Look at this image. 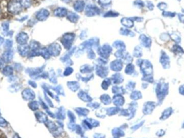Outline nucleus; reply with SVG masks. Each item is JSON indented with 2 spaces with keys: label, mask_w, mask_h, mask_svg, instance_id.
<instances>
[{
  "label": "nucleus",
  "mask_w": 184,
  "mask_h": 138,
  "mask_svg": "<svg viewBox=\"0 0 184 138\" xmlns=\"http://www.w3.org/2000/svg\"><path fill=\"white\" fill-rule=\"evenodd\" d=\"M119 14L118 13L114 12L113 11H110L107 12L106 14L104 15V17H115L118 16Z\"/></svg>",
  "instance_id": "nucleus-32"
},
{
  "label": "nucleus",
  "mask_w": 184,
  "mask_h": 138,
  "mask_svg": "<svg viewBox=\"0 0 184 138\" xmlns=\"http://www.w3.org/2000/svg\"><path fill=\"white\" fill-rule=\"evenodd\" d=\"M1 8H0V13H1Z\"/></svg>",
  "instance_id": "nucleus-53"
},
{
  "label": "nucleus",
  "mask_w": 184,
  "mask_h": 138,
  "mask_svg": "<svg viewBox=\"0 0 184 138\" xmlns=\"http://www.w3.org/2000/svg\"><path fill=\"white\" fill-rule=\"evenodd\" d=\"M172 51L176 54H184V49L179 45L175 44L172 47Z\"/></svg>",
  "instance_id": "nucleus-23"
},
{
  "label": "nucleus",
  "mask_w": 184,
  "mask_h": 138,
  "mask_svg": "<svg viewBox=\"0 0 184 138\" xmlns=\"http://www.w3.org/2000/svg\"><path fill=\"white\" fill-rule=\"evenodd\" d=\"M179 93L181 95H184V85L180 86L179 88Z\"/></svg>",
  "instance_id": "nucleus-43"
},
{
  "label": "nucleus",
  "mask_w": 184,
  "mask_h": 138,
  "mask_svg": "<svg viewBox=\"0 0 184 138\" xmlns=\"http://www.w3.org/2000/svg\"><path fill=\"white\" fill-rule=\"evenodd\" d=\"M29 84L30 85L33 86V87H35V85H36V84H35V83H33V81H29Z\"/></svg>",
  "instance_id": "nucleus-49"
},
{
  "label": "nucleus",
  "mask_w": 184,
  "mask_h": 138,
  "mask_svg": "<svg viewBox=\"0 0 184 138\" xmlns=\"http://www.w3.org/2000/svg\"><path fill=\"white\" fill-rule=\"evenodd\" d=\"M168 91L169 84L167 83L160 82L157 84L156 89L157 95L158 98V100H159L161 103L164 100L166 95L168 94Z\"/></svg>",
  "instance_id": "nucleus-1"
},
{
  "label": "nucleus",
  "mask_w": 184,
  "mask_h": 138,
  "mask_svg": "<svg viewBox=\"0 0 184 138\" xmlns=\"http://www.w3.org/2000/svg\"><path fill=\"white\" fill-rule=\"evenodd\" d=\"M132 19L133 21H136L137 22H142L143 20V18L142 17H132Z\"/></svg>",
  "instance_id": "nucleus-45"
},
{
  "label": "nucleus",
  "mask_w": 184,
  "mask_h": 138,
  "mask_svg": "<svg viewBox=\"0 0 184 138\" xmlns=\"http://www.w3.org/2000/svg\"><path fill=\"white\" fill-rule=\"evenodd\" d=\"M54 14L58 17H63L66 16L67 14V10L64 8H58L54 10Z\"/></svg>",
  "instance_id": "nucleus-17"
},
{
  "label": "nucleus",
  "mask_w": 184,
  "mask_h": 138,
  "mask_svg": "<svg viewBox=\"0 0 184 138\" xmlns=\"http://www.w3.org/2000/svg\"><path fill=\"white\" fill-rule=\"evenodd\" d=\"M85 13L87 16L91 17L95 15H99L100 13V10L96 5H89L86 8Z\"/></svg>",
  "instance_id": "nucleus-5"
},
{
  "label": "nucleus",
  "mask_w": 184,
  "mask_h": 138,
  "mask_svg": "<svg viewBox=\"0 0 184 138\" xmlns=\"http://www.w3.org/2000/svg\"><path fill=\"white\" fill-rule=\"evenodd\" d=\"M3 74L5 76L9 77L12 76L14 73V69L11 66L7 65L3 69Z\"/></svg>",
  "instance_id": "nucleus-20"
},
{
  "label": "nucleus",
  "mask_w": 184,
  "mask_h": 138,
  "mask_svg": "<svg viewBox=\"0 0 184 138\" xmlns=\"http://www.w3.org/2000/svg\"><path fill=\"white\" fill-rule=\"evenodd\" d=\"M112 51V47L107 44H104L103 46L98 49V53L100 56L104 57H108Z\"/></svg>",
  "instance_id": "nucleus-8"
},
{
  "label": "nucleus",
  "mask_w": 184,
  "mask_h": 138,
  "mask_svg": "<svg viewBox=\"0 0 184 138\" xmlns=\"http://www.w3.org/2000/svg\"><path fill=\"white\" fill-rule=\"evenodd\" d=\"M165 131H164L163 129H161L159 131H158V132L157 133V135L159 136V137H162L165 134Z\"/></svg>",
  "instance_id": "nucleus-46"
},
{
  "label": "nucleus",
  "mask_w": 184,
  "mask_h": 138,
  "mask_svg": "<svg viewBox=\"0 0 184 138\" xmlns=\"http://www.w3.org/2000/svg\"><path fill=\"white\" fill-rule=\"evenodd\" d=\"M4 42V38L0 36V46Z\"/></svg>",
  "instance_id": "nucleus-48"
},
{
  "label": "nucleus",
  "mask_w": 184,
  "mask_h": 138,
  "mask_svg": "<svg viewBox=\"0 0 184 138\" xmlns=\"http://www.w3.org/2000/svg\"><path fill=\"white\" fill-rule=\"evenodd\" d=\"M134 55L135 57H141L142 56V48L139 46H137L135 48L134 52Z\"/></svg>",
  "instance_id": "nucleus-28"
},
{
  "label": "nucleus",
  "mask_w": 184,
  "mask_h": 138,
  "mask_svg": "<svg viewBox=\"0 0 184 138\" xmlns=\"http://www.w3.org/2000/svg\"><path fill=\"white\" fill-rule=\"evenodd\" d=\"M112 0H99L98 3L102 7H106L111 4Z\"/></svg>",
  "instance_id": "nucleus-34"
},
{
  "label": "nucleus",
  "mask_w": 184,
  "mask_h": 138,
  "mask_svg": "<svg viewBox=\"0 0 184 138\" xmlns=\"http://www.w3.org/2000/svg\"><path fill=\"white\" fill-rule=\"evenodd\" d=\"M22 96L24 100H33L35 98V93L31 90L29 89H26L22 91Z\"/></svg>",
  "instance_id": "nucleus-14"
},
{
  "label": "nucleus",
  "mask_w": 184,
  "mask_h": 138,
  "mask_svg": "<svg viewBox=\"0 0 184 138\" xmlns=\"http://www.w3.org/2000/svg\"><path fill=\"white\" fill-rule=\"evenodd\" d=\"M62 1H64V2H65V3H69V2H70L71 1V0H62Z\"/></svg>",
  "instance_id": "nucleus-50"
},
{
  "label": "nucleus",
  "mask_w": 184,
  "mask_h": 138,
  "mask_svg": "<svg viewBox=\"0 0 184 138\" xmlns=\"http://www.w3.org/2000/svg\"><path fill=\"white\" fill-rule=\"evenodd\" d=\"M2 59L5 62L9 63L11 62L14 57V51L11 50H7L5 51L3 53Z\"/></svg>",
  "instance_id": "nucleus-15"
},
{
  "label": "nucleus",
  "mask_w": 184,
  "mask_h": 138,
  "mask_svg": "<svg viewBox=\"0 0 184 138\" xmlns=\"http://www.w3.org/2000/svg\"><path fill=\"white\" fill-rule=\"evenodd\" d=\"M139 41L143 47L146 48H150L152 44L151 38L148 37L144 34H142L139 36Z\"/></svg>",
  "instance_id": "nucleus-13"
},
{
  "label": "nucleus",
  "mask_w": 184,
  "mask_h": 138,
  "mask_svg": "<svg viewBox=\"0 0 184 138\" xmlns=\"http://www.w3.org/2000/svg\"><path fill=\"white\" fill-rule=\"evenodd\" d=\"M7 126H8V123L5 120V119L2 117H0V127L5 128Z\"/></svg>",
  "instance_id": "nucleus-37"
},
{
  "label": "nucleus",
  "mask_w": 184,
  "mask_h": 138,
  "mask_svg": "<svg viewBox=\"0 0 184 138\" xmlns=\"http://www.w3.org/2000/svg\"><path fill=\"white\" fill-rule=\"evenodd\" d=\"M29 106L30 109H31V110H35L37 109V105L36 102H32L29 103Z\"/></svg>",
  "instance_id": "nucleus-39"
},
{
  "label": "nucleus",
  "mask_w": 184,
  "mask_h": 138,
  "mask_svg": "<svg viewBox=\"0 0 184 138\" xmlns=\"http://www.w3.org/2000/svg\"><path fill=\"white\" fill-rule=\"evenodd\" d=\"M113 45L114 48H119L121 50H124L126 49L125 44L122 41L119 40L114 42Z\"/></svg>",
  "instance_id": "nucleus-24"
},
{
  "label": "nucleus",
  "mask_w": 184,
  "mask_h": 138,
  "mask_svg": "<svg viewBox=\"0 0 184 138\" xmlns=\"http://www.w3.org/2000/svg\"><path fill=\"white\" fill-rule=\"evenodd\" d=\"M99 44V39L98 38H90V39L86 41L84 43H82L79 46L80 50H84L86 48H90L92 47H97Z\"/></svg>",
  "instance_id": "nucleus-4"
},
{
  "label": "nucleus",
  "mask_w": 184,
  "mask_h": 138,
  "mask_svg": "<svg viewBox=\"0 0 184 138\" xmlns=\"http://www.w3.org/2000/svg\"><path fill=\"white\" fill-rule=\"evenodd\" d=\"M172 113H173V109L171 107H169L165 109L161 116V120H165L167 119L169 117H170L171 115L172 114Z\"/></svg>",
  "instance_id": "nucleus-21"
},
{
  "label": "nucleus",
  "mask_w": 184,
  "mask_h": 138,
  "mask_svg": "<svg viewBox=\"0 0 184 138\" xmlns=\"http://www.w3.org/2000/svg\"><path fill=\"white\" fill-rule=\"evenodd\" d=\"M67 19H68L71 22L76 23L79 19V16L78 15L73 12H69L67 14Z\"/></svg>",
  "instance_id": "nucleus-19"
},
{
  "label": "nucleus",
  "mask_w": 184,
  "mask_h": 138,
  "mask_svg": "<svg viewBox=\"0 0 184 138\" xmlns=\"http://www.w3.org/2000/svg\"><path fill=\"white\" fill-rule=\"evenodd\" d=\"M13 138H21L20 137H19V135H17V134H15L14 135V137H13Z\"/></svg>",
  "instance_id": "nucleus-51"
},
{
  "label": "nucleus",
  "mask_w": 184,
  "mask_h": 138,
  "mask_svg": "<svg viewBox=\"0 0 184 138\" xmlns=\"http://www.w3.org/2000/svg\"><path fill=\"white\" fill-rule=\"evenodd\" d=\"M152 65L151 63L148 61H144L142 64V71L144 73L150 75L152 73Z\"/></svg>",
  "instance_id": "nucleus-12"
},
{
  "label": "nucleus",
  "mask_w": 184,
  "mask_h": 138,
  "mask_svg": "<svg viewBox=\"0 0 184 138\" xmlns=\"http://www.w3.org/2000/svg\"><path fill=\"white\" fill-rule=\"evenodd\" d=\"M182 127L183 128V129H184V123H183V126H182Z\"/></svg>",
  "instance_id": "nucleus-52"
},
{
  "label": "nucleus",
  "mask_w": 184,
  "mask_h": 138,
  "mask_svg": "<svg viewBox=\"0 0 184 138\" xmlns=\"http://www.w3.org/2000/svg\"><path fill=\"white\" fill-rule=\"evenodd\" d=\"M50 15V12L45 9H41L37 13L36 17L39 21H44Z\"/></svg>",
  "instance_id": "nucleus-10"
},
{
  "label": "nucleus",
  "mask_w": 184,
  "mask_h": 138,
  "mask_svg": "<svg viewBox=\"0 0 184 138\" xmlns=\"http://www.w3.org/2000/svg\"><path fill=\"white\" fill-rule=\"evenodd\" d=\"M75 38V35L73 33H65L62 36L61 42L65 49H70Z\"/></svg>",
  "instance_id": "nucleus-3"
},
{
  "label": "nucleus",
  "mask_w": 184,
  "mask_h": 138,
  "mask_svg": "<svg viewBox=\"0 0 184 138\" xmlns=\"http://www.w3.org/2000/svg\"><path fill=\"white\" fill-rule=\"evenodd\" d=\"M178 19H179L180 22H181V23L184 24V15L179 13V14H178Z\"/></svg>",
  "instance_id": "nucleus-42"
},
{
  "label": "nucleus",
  "mask_w": 184,
  "mask_h": 138,
  "mask_svg": "<svg viewBox=\"0 0 184 138\" xmlns=\"http://www.w3.org/2000/svg\"><path fill=\"white\" fill-rule=\"evenodd\" d=\"M22 6L18 0H12L8 4L7 9L8 12L13 15L19 14L22 10Z\"/></svg>",
  "instance_id": "nucleus-2"
},
{
  "label": "nucleus",
  "mask_w": 184,
  "mask_h": 138,
  "mask_svg": "<svg viewBox=\"0 0 184 138\" xmlns=\"http://www.w3.org/2000/svg\"><path fill=\"white\" fill-rule=\"evenodd\" d=\"M39 52H40V55L42 56L44 58H48L50 57V54L48 52L47 48H44L42 49H40Z\"/></svg>",
  "instance_id": "nucleus-26"
},
{
  "label": "nucleus",
  "mask_w": 184,
  "mask_h": 138,
  "mask_svg": "<svg viewBox=\"0 0 184 138\" xmlns=\"http://www.w3.org/2000/svg\"><path fill=\"white\" fill-rule=\"evenodd\" d=\"M178 1H180V0H178Z\"/></svg>",
  "instance_id": "nucleus-55"
},
{
  "label": "nucleus",
  "mask_w": 184,
  "mask_h": 138,
  "mask_svg": "<svg viewBox=\"0 0 184 138\" xmlns=\"http://www.w3.org/2000/svg\"><path fill=\"white\" fill-rule=\"evenodd\" d=\"M171 37L177 44H179L181 42V37L179 35L175 33H173L171 35Z\"/></svg>",
  "instance_id": "nucleus-29"
},
{
  "label": "nucleus",
  "mask_w": 184,
  "mask_h": 138,
  "mask_svg": "<svg viewBox=\"0 0 184 138\" xmlns=\"http://www.w3.org/2000/svg\"><path fill=\"white\" fill-rule=\"evenodd\" d=\"M146 6L148 8V9L150 10H152L155 7L153 3L151 1H146Z\"/></svg>",
  "instance_id": "nucleus-40"
},
{
  "label": "nucleus",
  "mask_w": 184,
  "mask_h": 138,
  "mask_svg": "<svg viewBox=\"0 0 184 138\" xmlns=\"http://www.w3.org/2000/svg\"><path fill=\"white\" fill-rule=\"evenodd\" d=\"M160 62L164 69H169L170 67V58L165 51H162L160 58Z\"/></svg>",
  "instance_id": "nucleus-6"
},
{
  "label": "nucleus",
  "mask_w": 184,
  "mask_h": 138,
  "mask_svg": "<svg viewBox=\"0 0 184 138\" xmlns=\"http://www.w3.org/2000/svg\"><path fill=\"white\" fill-rule=\"evenodd\" d=\"M134 5L139 8H143L144 7V3L142 0H136L134 2Z\"/></svg>",
  "instance_id": "nucleus-38"
},
{
  "label": "nucleus",
  "mask_w": 184,
  "mask_h": 138,
  "mask_svg": "<svg viewBox=\"0 0 184 138\" xmlns=\"http://www.w3.org/2000/svg\"><path fill=\"white\" fill-rule=\"evenodd\" d=\"M16 42L19 45H23L27 44L29 40L28 35L25 32H21L16 36Z\"/></svg>",
  "instance_id": "nucleus-9"
},
{
  "label": "nucleus",
  "mask_w": 184,
  "mask_h": 138,
  "mask_svg": "<svg viewBox=\"0 0 184 138\" xmlns=\"http://www.w3.org/2000/svg\"><path fill=\"white\" fill-rule=\"evenodd\" d=\"M85 6V2L83 0H76L74 4V8L78 12H82Z\"/></svg>",
  "instance_id": "nucleus-16"
},
{
  "label": "nucleus",
  "mask_w": 184,
  "mask_h": 138,
  "mask_svg": "<svg viewBox=\"0 0 184 138\" xmlns=\"http://www.w3.org/2000/svg\"><path fill=\"white\" fill-rule=\"evenodd\" d=\"M88 56L89 57H90V58H94L95 57V54L93 51L92 50V49H90L88 50Z\"/></svg>",
  "instance_id": "nucleus-44"
},
{
  "label": "nucleus",
  "mask_w": 184,
  "mask_h": 138,
  "mask_svg": "<svg viewBox=\"0 0 184 138\" xmlns=\"http://www.w3.org/2000/svg\"><path fill=\"white\" fill-rule=\"evenodd\" d=\"M121 23L127 28H132L134 26V21L132 19L124 17L121 19Z\"/></svg>",
  "instance_id": "nucleus-18"
},
{
  "label": "nucleus",
  "mask_w": 184,
  "mask_h": 138,
  "mask_svg": "<svg viewBox=\"0 0 184 138\" xmlns=\"http://www.w3.org/2000/svg\"><path fill=\"white\" fill-rule=\"evenodd\" d=\"M162 15L165 17H171L173 18L175 16L176 13L175 12L171 11H163Z\"/></svg>",
  "instance_id": "nucleus-30"
},
{
  "label": "nucleus",
  "mask_w": 184,
  "mask_h": 138,
  "mask_svg": "<svg viewBox=\"0 0 184 138\" xmlns=\"http://www.w3.org/2000/svg\"><path fill=\"white\" fill-rule=\"evenodd\" d=\"M30 48L32 50H37L40 49V44L36 41H31L29 44Z\"/></svg>",
  "instance_id": "nucleus-27"
},
{
  "label": "nucleus",
  "mask_w": 184,
  "mask_h": 138,
  "mask_svg": "<svg viewBox=\"0 0 184 138\" xmlns=\"http://www.w3.org/2000/svg\"><path fill=\"white\" fill-rule=\"evenodd\" d=\"M5 64V61H3V59H2V58L0 57V69H1Z\"/></svg>",
  "instance_id": "nucleus-47"
},
{
  "label": "nucleus",
  "mask_w": 184,
  "mask_h": 138,
  "mask_svg": "<svg viewBox=\"0 0 184 138\" xmlns=\"http://www.w3.org/2000/svg\"><path fill=\"white\" fill-rule=\"evenodd\" d=\"M30 48L28 45L27 44H23V45H19L17 48L18 52L19 53V55L22 57H25L29 55L30 53Z\"/></svg>",
  "instance_id": "nucleus-11"
},
{
  "label": "nucleus",
  "mask_w": 184,
  "mask_h": 138,
  "mask_svg": "<svg viewBox=\"0 0 184 138\" xmlns=\"http://www.w3.org/2000/svg\"><path fill=\"white\" fill-rule=\"evenodd\" d=\"M167 5L165 2H160L157 5V7L162 11H165L167 8Z\"/></svg>",
  "instance_id": "nucleus-35"
},
{
  "label": "nucleus",
  "mask_w": 184,
  "mask_h": 138,
  "mask_svg": "<svg viewBox=\"0 0 184 138\" xmlns=\"http://www.w3.org/2000/svg\"><path fill=\"white\" fill-rule=\"evenodd\" d=\"M113 68L116 70H118V67H121V63L118 61L113 62Z\"/></svg>",
  "instance_id": "nucleus-41"
},
{
  "label": "nucleus",
  "mask_w": 184,
  "mask_h": 138,
  "mask_svg": "<svg viewBox=\"0 0 184 138\" xmlns=\"http://www.w3.org/2000/svg\"><path fill=\"white\" fill-rule=\"evenodd\" d=\"M13 45V42L10 39H7L5 43V48L6 50H11Z\"/></svg>",
  "instance_id": "nucleus-33"
},
{
  "label": "nucleus",
  "mask_w": 184,
  "mask_h": 138,
  "mask_svg": "<svg viewBox=\"0 0 184 138\" xmlns=\"http://www.w3.org/2000/svg\"><path fill=\"white\" fill-rule=\"evenodd\" d=\"M0 117H1V112H0Z\"/></svg>",
  "instance_id": "nucleus-54"
},
{
  "label": "nucleus",
  "mask_w": 184,
  "mask_h": 138,
  "mask_svg": "<svg viewBox=\"0 0 184 138\" xmlns=\"http://www.w3.org/2000/svg\"><path fill=\"white\" fill-rule=\"evenodd\" d=\"M48 51L50 55L53 56H58L61 51V46L57 43H52L48 48Z\"/></svg>",
  "instance_id": "nucleus-7"
},
{
  "label": "nucleus",
  "mask_w": 184,
  "mask_h": 138,
  "mask_svg": "<svg viewBox=\"0 0 184 138\" xmlns=\"http://www.w3.org/2000/svg\"><path fill=\"white\" fill-rule=\"evenodd\" d=\"M9 22H4L2 24V28L3 30L6 33H8L9 31Z\"/></svg>",
  "instance_id": "nucleus-31"
},
{
  "label": "nucleus",
  "mask_w": 184,
  "mask_h": 138,
  "mask_svg": "<svg viewBox=\"0 0 184 138\" xmlns=\"http://www.w3.org/2000/svg\"><path fill=\"white\" fill-rule=\"evenodd\" d=\"M18 1H19L20 4L22 6V7L25 9H27L29 7H30V6L32 4V0H18Z\"/></svg>",
  "instance_id": "nucleus-22"
},
{
  "label": "nucleus",
  "mask_w": 184,
  "mask_h": 138,
  "mask_svg": "<svg viewBox=\"0 0 184 138\" xmlns=\"http://www.w3.org/2000/svg\"><path fill=\"white\" fill-rule=\"evenodd\" d=\"M160 38H161V40H162L163 41L166 42V41H168L170 39V36L168 33H163L161 34Z\"/></svg>",
  "instance_id": "nucleus-36"
},
{
  "label": "nucleus",
  "mask_w": 184,
  "mask_h": 138,
  "mask_svg": "<svg viewBox=\"0 0 184 138\" xmlns=\"http://www.w3.org/2000/svg\"><path fill=\"white\" fill-rule=\"evenodd\" d=\"M120 33L123 36H129L130 37H134L135 36V33L131 30H129L127 29H121Z\"/></svg>",
  "instance_id": "nucleus-25"
}]
</instances>
